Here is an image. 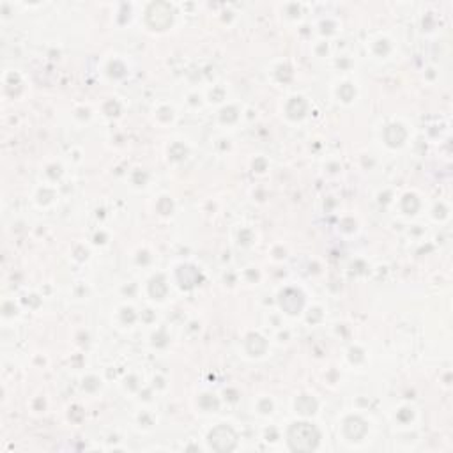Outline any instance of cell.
I'll use <instances>...</instances> for the list:
<instances>
[{
    "instance_id": "obj_1",
    "label": "cell",
    "mask_w": 453,
    "mask_h": 453,
    "mask_svg": "<svg viewBox=\"0 0 453 453\" xmlns=\"http://www.w3.org/2000/svg\"><path fill=\"white\" fill-rule=\"evenodd\" d=\"M319 434L312 425L296 424L288 431V445L296 452H310L317 446Z\"/></svg>"
},
{
    "instance_id": "obj_2",
    "label": "cell",
    "mask_w": 453,
    "mask_h": 453,
    "mask_svg": "<svg viewBox=\"0 0 453 453\" xmlns=\"http://www.w3.org/2000/svg\"><path fill=\"white\" fill-rule=\"evenodd\" d=\"M209 442L218 452H229L236 446V434L229 427H218L211 432Z\"/></svg>"
}]
</instances>
